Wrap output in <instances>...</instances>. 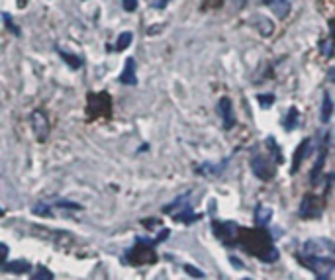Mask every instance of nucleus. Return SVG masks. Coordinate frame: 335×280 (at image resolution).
I'll return each mask as SVG.
<instances>
[{"mask_svg": "<svg viewBox=\"0 0 335 280\" xmlns=\"http://www.w3.org/2000/svg\"><path fill=\"white\" fill-rule=\"evenodd\" d=\"M267 145H268V151H270L272 157H274V163H276V165L284 163V155H282V151L278 149V145H276V141H274V137H272V135L267 137Z\"/></svg>", "mask_w": 335, "mask_h": 280, "instance_id": "16", "label": "nucleus"}, {"mask_svg": "<svg viewBox=\"0 0 335 280\" xmlns=\"http://www.w3.org/2000/svg\"><path fill=\"white\" fill-rule=\"evenodd\" d=\"M310 145H312V139H308V137H306V139H304V141L300 143V147L296 149V153H294V159H292V169H290L292 173H296V171L300 169V165L304 163V159L310 155V149H312Z\"/></svg>", "mask_w": 335, "mask_h": 280, "instance_id": "8", "label": "nucleus"}, {"mask_svg": "<svg viewBox=\"0 0 335 280\" xmlns=\"http://www.w3.org/2000/svg\"><path fill=\"white\" fill-rule=\"evenodd\" d=\"M16 2H18L20 8H26V6H28V0H16Z\"/></svg>", "mask_w": 335, "mask_h": 280, "instance_id": "28", "label": "nucleus"}, {"mask_svg": "<svg viewBox=\"0 0 335 280\" xmlns=\"http://www.w3.org/2000/svg\"><path fill=\"white\" fill-rule=\"evenodd\" d=\"M30 122H32V127H34L37 139L43 141V139L49 135V122H47V116H45L41 110H35L34 114L30 116Z\"/></svg>", "mask_w": 335, "mask_h": 280, "instance_id": "3", "label": "nucleus"}, {"mask_svg": "<svg viewBox=\"0 0 335 280\" xmlns=\"http://www.w3.org/2000/svg\"><path fill=\"white\" fill-rule=\"evenodd\" d=\"M168 233H170L168 229H163V231H161V233H159V235H157V237L153 239V243H155V245H159V243H163V241H165V239H167V237H168Z\"/></svg>", "mask_w": 335, "mask_h": 280, "instance_id": "26", "label": "nucleus"}, {"mask_svg": "<svg viewBox=\"0 0 335 280\" xmlns=\"http://www.w3.org/2000/svg\"><path fill=\"white\" fill-rule=\"evenodd\" d=\"M320 204H318V198H314L312 194H306L302 198L300 204V216L302 218H318L320 216Z\"/></svg>", "mask_w": 335, "mask_h": 280, "instance_id": "5", "label": "nucleus"}, {"mask_svg": "<svg viewBox=\"0 0 335 280\" xmlns=\"http://www.w3.org/2000/svg\"><path fill=\"white\" fill-rule=\"evenodd\" d=\"M59 55H61V59H65V61L71 65V69H81V65L83 61L79 59V57H75V55H71L69 51H63V49H59Z\"/></svg>", "mask_w": 335, "mask_h": 280, "instance_id": "18", "label": "nucleus"}, {"mask_svg": "<svg viewBox=\"0 0 335 280\" xmlns=\"http://www.w3.org/2000/svg\"><path fill=\"white\" fill-rule=\"evenodd\" d=\"M118 81L122 85H128V87H135L137 85V75H135V59L134 57H128L124 63V69L118 77Z\"/></svg>", "mask_w": 335, "mask_h": 280, "instance_id": "6", "label": "nucleus"}, {"mask_svg": "<svg viewBox=\"0 0 335 280\" xmlns=\"http://www.w3.org/2000/svg\"><path fill=\"white\" fill-rule=\"evenodd\" d=\"M253 4H268V2H272V0H251Z\"/></svg>", "mask_w": 335, "mask_h": 280, "instance_id": "29", "label": "nucleus"}, {"mask_svg": "<svg viewBox=\"0 0 335 280\" xmlns=\"http://www.w3.org/2000/svg\"><path fill=\"white\" fill-rule=\"evenodd\" d=\"M251 171L261 181H272L276 175V163H272L268 157L257 155L251 161Z\"/></svg>", "mask_w": 335, "mask_h": 280, "instance_id": "1", "label": "nucleus"}, {"mask_svg": "<svg viewBox=\"0 0 335 280\" xmlns=\"http://www.w3.org/2000/svg\"><path fill=\"white\" fill-rule=\"evenodd\" d=\"M257 100H259L261 108H270L274 104V94H259Z\"/></svg>", "mask_w": 335, "mask_h": 280, "instance_id": "20", "label": "nucleus"}, {"mask_svg": "<svg viewBox=\"0 0 335 280\" xmlns=\"http://www.w3.org/2000/svg\"><path fill=\"white\" fill-rule=\"evenodd\" d=\"M184 271H186L190 277H194V279H204V273L198 271V269H194V267H190V265H186V267H184Z\"/></svg>", "mask_w": 335, "mask_h": 280, "instance_id": "24", "label": "nucleus"}, {"mask_svg": "<svg viewBox=\"0 0 335 280\" xmlns=\"http://www.w3.org/2000/svg\"><path fill=\"white\" fill-rule=\"evenodd\" d=\"M34 214H37V216H47V218L53 216V214L49 212V206H43V204H37V206H35Z\"/></svg>", "mask_w": 335, "mask_h": 280, "instance_id": "23", "label": "nucleus"}, {"mask_svg": "<svg viewBox=\"0 0 335 280\" xmlns=\"http://www.w3.org/2000/svg\"><path fill=\"white\" fill-rule=\"evenodd\" d=\"M334 98H332V94L330 93H324V102H322V116H320V120H322V124H330V120H332V116H334Z\"/></svg>", "mask_w": 335, "mask_h": 280, "instance_id": "10", "label": "nucleus"}, {"mask_svg": "<svg viewBox=\"0 0 335 280\" xmlns=\"http://www.w3.org/2000/svg\"><path fill=\"white\" fill-rule=\"evenodd\" d=\"M214 231L224 243H235L237 223H214Z\"/></svg>", "mask_w": 335, "mask_h": 280, "instance_id": "7", "label": "nucleus"}, {"mask_svg": "<svg viewBox=\"0 0 335 280\" xmlns=\"http://www.w3.org/2000/svg\"><path fill=\"white\" fill-rule=\"evenodd\" d=\"M302 263H304L308 269H312L314 273H318L320 279L324 277L322 273H330L335 267V261H330L328 257H320V255H314V257H310V259H302Z\"/></svg>", "mask_w": 335, "mask_h": 280, "instance_id": "2", "label": "nucleus"}, {"mask_svg": "<svg viewBox=\"0 0 335 280\" xmlns=\"http://www.w3.org/2000/svg\"><path fill=\"white\" fill-rule=\"evenodd\" d=\"M32 265L28 261H12V263H2V271L4 273H10V275H24V273H30Z\"/></svg>", "mask_w": 335, "mask_h": 280, "instance_id": "9", "label": "nucleus"}, {"mask_svg": "<svg viewBox=\"0 0 335 280\" xmlns=\"http://www.w3.org/2000/svg\"><path fill=\"white\" fill-rule=\"evenodd\" d=\"M261 20H263V24H257V26H259V31H261L263 35H270L272 30H274V28H272V24H270V20L263 18V16H261Z\"/></svg>", "mask_w": 335, "mask_h": 280, "instance_id": "22", "label": "nucleus"}, {"mask_svg": "<svg viewBox=\"0 0 335 280\" xmlns=\"http://www.w3.org/2000/svg\"><path fill=\"white\" fill-rule=\"evenodd\" d=\"M270 219H272V210H270L268 206L259 204V206L255 208V223H257L259 227H267L268 223H270Z\"/></svg>", "mask_w": 335, "mask_h": 280, "instance_id": "11", "label": "nucleus"}, {"mask_svg": "<svg viewBox=\"0 0 335 280\" xmlns=\"http://www.w3.org/2000/svg\"><path fill=\"white\" fill-rule=\"evenodd\" d=\"M330 79L335 81V69H330Z\"/></svg>", "mask_w": 335, "mask_h": 280, "instance_id": "30", "label": "nucleus"}, {"mask_svg": "<svg viewBox=\"0 0 335 280\" xmlns=\"http://www.w3.org/2000/svg\"><path fill=\"white\" fill-rule=\"evenodd\" d=\"M326 153H328V149H326V145H324V147H322V151H320L318 161H316V167L312 169V175H310V179H312V183H314V185L318 183V177H320V173H322V169H324V163H326Z\"/></svg>", "mask_w": 335, "mask_h": 280, "instance_id": "13", "label": "nucleus"}, {"mask_svg": "<svg viewBox=\"0 0 335 280\" xmlns=\"http://www.w3.org/2000/svg\"><path fill=\"white\" fill-rule=\"evenodd\" d=\"M198 218H200V216L194 214L190 206H184V208H182V214H174V216H172L174 221H182V223H192V221H196Z\"/></svg>", "mask_w": 335, "mask_h": 280, "instance_id": "14", "label": "nucleus"}, {"mask_svg": "<svg viewBox=\"0 0 335 280\" xmlns=\"http://www.w3.org/2000/svg\"><path fill=\"white\" fill-rule=\"evenodd\" d=\"M272 10H274V14L278 18H284L288 14V10H290V2L288 0H276V2H272Z\"/></svg>", "mask_w": 335, "mask_h": 280, "instance_id": "17", "label": "nucleus"}, {"mask_svg": "<svg viewBox=\"0 0 335 280\" xmlns=\"http://www.w3.org/2000/svg\"><path fill=\"white\" fill-rule=\"evenodd\" d=\"M122 4H124L126 12H135V8H137V0H122Z\"/></svg>", "mask_w": 335, "mask_h": 280, "instance_id": "25", "label": "nucleus"}, {"mask_svg": "<svg viewBox=\"0 0 335 280\" xmlns=\"http://www.w3.org/2000/svg\"><path fill=\"white\" fill-rule=\"evenodd\" d=\"M32 279L34 280H39V279H53V273L49 271V269H45V267H39L37 269V273L32 275Z\"/></svg>", "mask_w": 335, "mask_h": 280, "instance_id": "21", "label": "nucleus"}, {"mask_svg": "<svg viewBox=\"0 0 335 280\" xmlns=\"http://www.w3.org/2000/svg\"><path fill=\"white\" fill-rule=\"evenodd\" d=\"M170 0H155V8H165Z\"/></svg>", "mask_w": 335, "mask_h": 280, "instance_id": "27", "label": "nucleus"}, {"mask_svg": "<svg viewBox=\"0 0 335 280\" xmlns=\"http://www.w3.org/2000/svg\"><path fill=\"white\" fill-rule=\"evenodd\" d=\"M298 118H300V112H298V108H296V106H292V108L288 110V114H286L284 122H282L284 129H286V131H292V129L298 125Z\"/></svg>", "mask_w": 335, "mask_h": 280, "instance_id": "12", "label": "nucleus"}, {"mask_svg": "<svg viewBox=\"0 0 335 280\" xmlns=\"http://www.w3.org/2000/svg\"><path fill=\"white\" fill-rule=\"evenodd\" d=\"M218 114L222 116V120H224V127H226V129H232V127L235 125L234 104H232V100H230L228 96L220 98V102H218Z\"/></svg>", "mask_w": 335, "mask_h": 280, "instance_id": "4", "label": "nucleus"}, {"mask_svg": "<svg viewBox=\"0 0 335 280\" xmlns=\"http://www.w3.org/2000/svg\"><path fill=\"white\" fill-rule=\"evenodd\" d=\"M2 20H4V26H6V30L8 31H12L14 35H20V33H22L20 28L12 22V18H10V14H8V12H2Z\"/></svg>", "mask_w": 335, "mask_h": 280, "instance_id": "19", "label": "nucleus"}, {"mask_svg": "<svg viewBox=\"0 0 335 280\" xmlns=\"http://www.w3.org/2000/svg\"><path fill=\"white\" fill-rule=\"evenodd\" d=\"M132 39H134V33H132V31H124V33H120V37H118V41H116L114 49H116V51H124V49H128V47L132 45Z\"/></svg>", "mask_w": 335, "mask_h": 280, "instance_id": "15", "label": "nucleus"}]
</instances>
